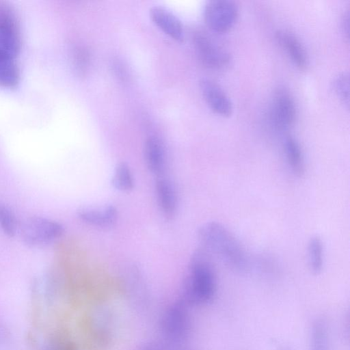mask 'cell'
Returning a JSON list of instances; mask_svg holds the SVG:
<instances>
[{
	"instance_id": "cell-1",
	"label": "cell",
	"mask_w": 350,
	"mask_h": 350,
	"mask_svg": "<svg viewBox=\"0 0 350 350\" xmlns=\"http://www.w3.org/2000/svg\"><path fill=\"white\" fill-rule=\"evenodd\" d=\"M201 247L219 256L231 269L244 271L248 267L246 253L239 240L223 224L209 221L198 230Z\"/></svg>"
},
{
	"instance_id": "cell-2",
	"label": "cell",
	"mask_w": 350,
	"mask_h": 350,
	"mask_svg": "<svg viewBox=\"0 0 350 350\" xmlns=\"http://www.w3.org/2000/svg\"><path fill=\"white\" fill-rule=\"evenodd\" d=\"M217 291V277L211 254L200 247L193 254L189 275L184 286V301L187 304L206 305Z\"/></svg>"
},
{
	"instance_id": "cell-3",
	"label": "cell",
	"mask_w": 350,
	"mask_h": 350,
	"mask_svg": "<svg viewBox=\"0 0 350 350\" xmlns=\"http://www.w3.org/2000/svg\"><path fill=\"white\" fill-rule=\"evenodd\" d=\"M161 329L170 343H179L187 339L190 332L191 319L187 304L184 300L173 303L166 308L161 317Z\"/></svg>"
},
{
	"instance_id": "cell-4",
	"label": "cell",
	"mask_w": 350,
	"mask_h": 350,
	"mask_svg": "<svg viewBox=\"0 0 350 350\" xmlns=\"http://www.w3.org/2000/svg\"><path fill=\"white\" fill-rule=\"evenodd\" d=\"M64 233L62 224L51 219L34 216L26 219L21 227L23 241L31 246H44L59 239Z\"/></svg>"
},
{
	"instance_id": "cell-5",
	"label": "cell",
	"mask_w": 350,
	"mask_h": 350,
	"mask_svg": "<svg viewBox=\"0 0 350 350\" xmlns=\"http://www.w3.org/2000/svg\"><path fill=\"white\" fill-rule=\"evenodd\" d=\"M239 7L230 0H211L204 8L203 16L210 29L224 33L233 27L238 20Z\"/></svg>"
},
{
	"instance_id": "cell-6",
	"label": "cell",
	"mask_w": 350,
	"mask_h": 350,
	"mask_svg": "<svg viewBox=\"0 0 350 350\" xmlns=\"http://www.w3.org/2000/svg\"><path fill=\"white\" fill-rule=\"evenodd\" d=\"M192 40L196 53L205 67L218 70L229 66L232 61L230 53L218 46L208 35L196 31Z\"/></svg>"
},
{
	"instance_id": "cell-7",
	"label": "cell",
	"mask_w": 350,
	"mask_h": 350,
	"mask_svg": "<svg viewBox=\"0 0 350 350\" xmlns=\"http://www.w3.org/2000/svg\"><path fill=\"white\" fill-rule=\"evenodd\" d=\"M270 107V120L278 131L284 132L291 129L296 120L297 107L293 97L284 88L274 93Z\"/></svg>"
},
{
	"instance_id": "cell-8",
	"label": "cell",
	"mask_w": 350,
	"mask_h": 350,
	"mask_svg": "<svg viewBox=\"0 0 350 350\" xmlns=\"http://www.w3.org/2000/svg\"><path fill=\"white\" fill-rule=\"evenodd\" d=\"M21 38L15 16L8 8L0 9V55L16 59Z\"/></svg>"
},
{
	"instance_id": "cell-9",
	"label": "cell",
	"mask_w": 350,
	"mask_h": 350,
	"mask_svg": "<svg viewBox=\"0 0 350 350\" xmlns=\"http://www.w3.org/2000/svg\"><path fill=\"white\" fill-rule=\"evenodd\" d=\"M200 90L210 109L222 117L230 116L232 103L224 90L215 81L203 78L199 83Z\"/></svg>"
},
{
	"instance_id": "cell-10",
	"label": "cell",
	"mask_w": 350,
	"mask_h": 350,
	"mask_svg": "<svg viewBox=\"0 0 350 350\" xmlns=\"http://www.w3.org/2000/svg\"><path fill=\"white\" fill-rule=\"evenodd\" d=\"M275 39L297 68L305 70L307 68L309 61L307 52L295 34L288 30L280 29L276 31Z\"/></svg>"
},
{
	"instance_id": "cell-11",
	"label": "cell",
	"mask_w": 350,
	"mask_h": 350,
	"mask_svg": "<svg viewBox=\"0 0 350 350\" xmlns=\"http://www.w3.org/2000/svg\"><path fill=\"white\" fill-rule=\"evenodd\" d=\"M149 15L153 23L171 38L181 42L184 38L181 21L172 12L161 6H153Z\"/></svg>"
},
{
	"instance_id": "cell-12",
	"label": "cell",
	"mask_w": 350,
	"mask_h": 350,
	"mask_svg": "<svg viewBox=\"0 0 350 350\" xmlns=\"http://www.w3.org/2000/svg\"><path fill=\"white\" fill-rule=\"evenodd\" d=\"M118 215L117 208L113 205L84 207L77 211V216L83 222L101 228L113 226L117 221Z\"/></svg>"
},
{
	"instance_id": "cell-13",
	"label": "cell",
	"mask_w": 350,
	"mask_h": 350,
	"mask_svg": "<svg viewBox=\"0 0 350 350\" xmlns=\"http://www.w3.org/2000/svg\"><path fill=\"white\" fill-rule=\"evenodd\" d=\"M144 155L149 170L161 176L165 167V150L163 142L156 136L148 137L144 144Z\"/></svg>"
},
{
	"instance_id": "cell-14",
	"label": "cell",
	"mask_w": 350,
	"mask_h": 350,
	"mask_svg": "<svg viewBox=\"0 0 350 350\" xmlns=\"http://www.w3.org/2000/svg\"><path fill=\"white\" fill-rule=\"evenodd\" d=\"M159 206L167 217H173L177 208V198L172 183L162 176H158L155 184Z\"/></svg>"
},
{
	"instance_id": "cell-15",
	"label": "cell",
	"mask_w": 350,
	"mask_h": 350,
	"mask_svg": "<svg viewBox=\"0 0 350 350\" xmlns=\"http://www.w3.org/2000/svg\"><path fill=\"white\" fill-rule=\"evenodd\" d=\"M284 149L288 164L293 174L301 177L305 172L302 149L299 142L293 136H286Z\"/></svg>"
},
{
	"instance_id": "cell-16",
	"label": "cell",
	"mask_w": 350,
	"mask_h": 350,
	"mask_svg": "<svg viewBox=\"0 0 350 350\" xmlns=\"http://www.w3.org/2000/svg\"><path fill=\"white\" fill-rule=\"evenodd\" d=\"M309 350H331L329 327L323 318H317L312 323Z\"/></svg>"
},
{
	"instance_id": "cell-17",
	"label": "cell",
	"mask_w": 350,
	"mask_h": 350,
	"mask_svg": "<svg viewBox=\"0 0 350 350\" xmlns=\"http://www.w3.org/2000/svg\"><path fill=\"white\" fill-rule=\"evenodd\" d=\"M20 81V72L15 59L0 55V86L13 88Z\"/></svg>"
},
{
	"instance_id": "cell-18",
	"label": "cell",
	"mask_w": 350,
	"mask_h": 350,
	"mask_svg": "<svg viewBox=\"0 0 350 350\" xmlns=\"http://www.w3.org/2000/svg\"><path fill=\"white\" fill-rule=\"evenodd\" d=\"M310 270L314 275H319L323 267V244L318 235L312 236L308 244Z\"/></svg>"
},
{
	"instance_id": "cell-19",
	"label": "cell",
	"mask_w": 350,
	"mask_h": 350,
	"mask_svg": "<svg viewBox=\"0 0 350 350\" xmlns=\"http://www.w3.org/2000/svg\"><path fill=\"white\" fill-rule=\"evenodd\" d=\"M111 184L114 188L121 191L128 192L133 189V176L127 163L120 162L116 165Z\"/></svg>"
},
{
	"instance_id": "cell-20",
	"label": "cell",
	"mask_w": 350,
	"mask_h": 350,
	"mask_svg": "<svg viewBox=\"0 0 350 350\" xmlns=\"http://www.w3.org/2000/svg\"><path fill=\"white\" fill-rule=\"evenodd\" d=\"M334 90L340 101L349 107V75L342 72L334 80Z\"/></svg>"
},
{
	"instance_id": "cell-21",
	"label": "cell",
	"mask_w": 350,
	"mask_h": 350,
	"mask_svg": "<svg viewBox=\"0 0 350 350\" xmlns=\"http://www.w3.org/2000/svg\"><path fill=\"white\" fill-rule=\"evenodd\" d=\"M0 228L10 237L15 235L17 221L13 212L7 206L0 205Z\"/></svg>"
},
{
	"instance_id": "cell-22",
	"label": "cell",
	"mask_w": 350,
	"mask_h": 350,
	"mask_svg": "<svg viewBox=\"0 0 350 350\" xmlns=\"http://www.w3.org/2000/svg\"><path fill=\"white\" fill-rule=\"evenodd\" d=\"M89 62V54L86 50L81 48L76 49L74 54V65L76 70L82 74L85 72Z\"/></svg>"
},
{
	"instance_id": "cell-23",
	"label": "cell",
	"mask_w": 350,
	"mask_h": 350,
	"mask_svg": "<svg viewBox=\"0 0 350 350\" xmlns=\"http://www.w3.org/2000/svg\"><path fill=\"white\" fill-rule=\"evenodd\" d=\"M138 350H172L168 345L159 342H148L142 345Z\"/></svg>"
},
{
	"instance_id": "cell-24",
	"label": "cell",
	"mask_w": 350,
	"mask_h": 350,
	"mask_svg": "<svg viewBox=\"0 0 350 350\" xmlns=\"http://www.w3.org/2000/svg\"><path fill=\"white\" fill-rule=\"evenodd\" d=\"M342 28L343 30V33H345L346 38L349 39V11L347 10V12L344 14L342 20Z\"/></svg>"
}]
</instances>
